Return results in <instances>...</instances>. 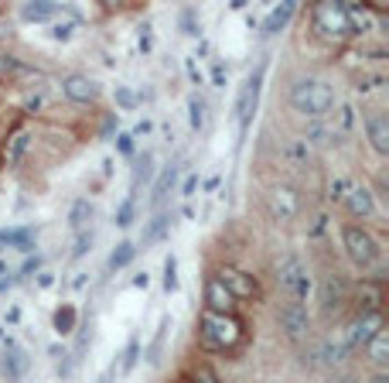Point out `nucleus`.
<instances>
[{
	"instance_id": "nucleus-1",
	"label": "nucleus",
	"mask_w": 389,
	"mask_h": 383,
	"mask_svg": "<svg viewBox=\"0 0 389 383\" xmlns=\"http://www.w3.org/2000/svg\"><path fill=\"white\" fill-rule=\"evenodd\" d=\"M243 339V325L232 315H219V311H205L198 322V342L205 349H232Z\"/></svg>"
},
{
	"instance_id": "nucleus-2",
	"label": "nucleus",
	"mask_w": 389,
	"mask_h": 383,
	"mask_svg": "<svg viewBox=\"0 0 389 383\" xmlns=\"http://www.w3.org/2000/svg\"><path fill=\"white\" fill-rule=\"evenodd\" d=\"M331 103H335V93H331L328 83H321V79H300V83H293L291 106L297 113H304L311 120H321L331 110Z\"/></svg>"
},
{
	"instance_id": "nucleus-3",
	"label": "nucleus",
	"mask_w": 389,
	"mask_h": 383,
	"mask_svg": "<svg viewBox=\"0 0 389 383\" xmlns=\"http://www.w3.org/2000/svg\"><path fill=\"white\" fill-rule=\"evenodd\" d=\"M342 240H345V253H348V260H352L359 271H373V267L379 264V247H376L373 233H366L362 226H345Z\"/></svg>"
},
{
	"instance_id": "nucleus-4",
	"label": "nucleus",
	"mask_w": 389,
	"mask_h": 383,
	"mask_svg": "<svg viewBox=\"0 0 389 383\" xmlns=\"http://www.w3.org/2000/svg\"><path fill=\"white\" fill-rule=\"evenodd\" d=\"M263 72H267V65H256V69H253V76H249V79L243 83V90H239V99H236V120H239V137H246V130H249V120H253V113H256V106H260Z\"/></svg>"
},
{
	"instance_id": "nucleus-5",
	"label": "nucleus",
	"mask_w": 389,
	"mask_h": 383,
	"mask_svg": "<svg viewBox=\"0 0 389 383\" xmlns=\"http://www.w3.org/2000/svg\"><path fill=\"white\" fill-rule=\"evenodd\" d=\"M314 24H318V31H324V34H331V38H348V34H355L345 3H321V7L314 10Z\"/></svg>"
},
{
	"instance_id": "nucleus-6",
	"label": "nucleus",
	"mask_w": 389,
	"mask_h": 383,
	"mask_svg": "<svg viewBox=\"0 0 389 383\" xmlns=\"http://www.w3.org/2000/svg\"><path fill=\"white\" fill-rule=\"evenodd\" d=\"M277 281H280V287L291 294L293 301H304V298L311 294V274H307V267H304L297 257H284V260H280Z\"/></svg>"
},
{
	"instance_id": "nucleus-7",
	"label": "nucleus",
	"mask_w": 389,
	"mask_h": 383,
	"mask_svg": "<svg viewBox=\"0 0 389 383\" xmlns=\"http://www.w3.org/2000/svg\"><path fill=\"white\" fill-rule=\"evenodd\" d=\"M376 332H383V315H379V311H359L355 322H352L342 335H345L348 349H355V346H369V339H373Z\"/></svg>"
},
{
	"instance_id": "nucleus-8",
	"label": "nucleus",
	"mask_w": 389,
	"mask_h": 383,
	"mask_svg": "<svg viewBox=\"0 0 389 383\" xmlns=\"http://www.w3.org/2000/svg\"><path fill=\"white\" fill-rule=\"evenodd\" d=\"M280 329L287 332V339H304L307 332H311V315H307V304H300V301H287L284 308H280Z\"/></svg>"
},
{
	"instance_id": "nucleus-9",
	"label": "nucleus",
	"mask_w": 389,
	"mask_h": 383,
	"mask_svg": "<svg viewBox=\"0 0 389 383\" xmlns=\"http://www.w3.org/2000/svg\"><path fill=\"white\" fill-rule=\"evenodd\" d=\"M318 298H321L324 315L342 311L345 301H348V284H345V278H342V274H328V278L321 281V287H318Z\"/></svg>"
},
{
	"instance_id": "nucleus-10",
	"label": "nucleus",
	"mask_w": 389,
	"mask_h": 383,
	"mask_svg": "<svg viewBox=\"0 0 389 383\" xmlns=\"http://www.w3.org/2000/svg\"><path fill=\"white\" fill-rule=\"evenodd\" d=\"M215 281L225 287V291H229L232 298H253V294H256V281H253L249 274L236 271V267H222Z\"/></svg>"
},
{
	"instance_id": "nucleus-11",
	"label": "nucleus",
	"mask_w": 389,
	"mask_h": 383,
	"mask_svg": "<svg viewBox=\"0 0 389 383\" xmlns=\"http://www.w3.org/2000/svg\"><path fill=\"white\" fill-rule=\"evenodd\" d=\"M62 93L69 96V99H76V103H93L99 96V83L89 79V76H69L62 83Z\"/></svg>"
},
{
	"instance_id": "nucleus-12",
	"label": "nucleus",
	"mask_w": 389,
	"mask_h": 383,
	"mask_svg": "<svg viewBox=\"0 0 389 383\" xmlns=\"http://www.w3.org/2000/svg\"><path fill=\"white\" fill-rule=\"evenodd\" d=\"M293 10H297V3H293V0H287V3H280V7H274V10L267 14V21H263L260 34H263V38H274L277 31H284V28L291 24Z\"/></svg>"
},
{
	"instance_id": "nucleus-13",
	"label": "nucleus",
	"mask_w": 389,
	"mask_h": 383,
	"mask_svg": "<svg viewBox=\"0 0 389 383\" xmlns=\"http://www.w3.org/2000/svg\"><path fill=\"white\" fill-rule=\"evenodd\" d=\"M205 304H208V311H219V315H232V304H236V298L225 291V287L219 284L215 278L205 284Z\"/></svg>"
},
{
	"instance_id": "nucleus-14",
	"label": "nucleus",
	"mask_w": 389,
	"mask_h": 383,
	"mask_svg": "<svg viewBox=\"0 0 389 383\" xmlns=\"http://www.w3.org/2000/svg\"><path fill=\"white\" fill-rule=\"evenodd\" d=\"M366 134H369V141H373V147L379 154H389V120L383 113H369L366 116Z\"/></svg>"
},
{
	"instance_id": "nucleus-15",
	"label": "nucleus",
	"mask_w": 389,
	"mask_h": 383,
	"mask_svg": "<svg viewBox=\"0 0 389 383\" xmlns=\"http://www.w3.org/2000/svg\"><path fill=\"white\" fill-rule=\"evenodd\" d=\"M342 198H345V205H348L352 216H373L376 212V198H373V192L366 189V185H352L348 195H342Z\"/></svg>"
},
{
	"instance_id": "nucleus-16",
	"label": "nucleus",
	"mask_w": 389,
	"mask_h": 383,
	"mask_svg": "<svg viewBox=\"0 0 389 383\" xmlns=\"http://www.w3.org/2000/svg\"><path fill=\"white\" fill-rule=\"evenodd\" d=\"M270 212H274V219L291 222L293 216H297V195L291 189H277L270 195Z\"/></svg>"
},
{
	"instance_id": "nucleus-17",
	"label": "nucleus",
	"mask_w": 389,
	"mask_h": 383,
	"mask_svg": "<svg viewBox=\"0 0 389 383\" xmlns=\"http://www.w3.org/2000/svg\"><path fill=\"white\" fill-rule=\"evenodd\" d=\"M34 236H38V226H24V229H0V247L27 250Z\"/></svg>"
},
{
	"instance_id": "nucleus-18",
	"label": "nucleus",
	"mask_w": 389,
	"mask_h": 383,
	"mask_svg": "<svg viewBox=\"0 0 389 383\" xmlns=\"http://www.w3.org/2000/svg\"><path fill=\"white\" fill-rule=\"evenodd\" d=\"M55 3L52 0H38V3H24L21 7V21H27V24H41V21H52L55 17Z\"/></svg>"
},
{
	"instance_id": "nucleus-19",
	"label": "nucleus",
	"mask_w": 389,
	"mask_h": 383,
	"mask_svg": "<svg viewBox=\"0 0 389 383\" xmlns=\"http://www.w3.org/2000/svg\"><path fill=\"white\" fill-rule=\"evenodd\" d=\"M348 353H352V349H348V342H345L342 332H338V335H328V339L321 342V360H324V363H342Z\"/></svg>"
},
{
	"instance_id": "nucleus-20",
	"label": "nucleus",
	"mask_w": 389,
	"mask_h": 383,
	"mask_svg": "<svg viewBox=\"0 0 389 383\" xmlns=\"http://www.w3.org/2000/svg\"><path fill=\"white\" fill-rule=\"evenodd\" d=\"M24 366H27V356H24V353L10 342V346H7V353H3V377H7V380H21Z\"/></svg>"
},
{
	"instance_id": "nucleus-21",
	"label": "nucleus",
	"mask_w": 389,
	"mask_h": 383,
	"mask_svg": "<svg viewBox=\"0 0 389 383\" xmlns=\"http://www.w3.org/2000/svg\"><path fill=\"white\" fill-rule=\"evenodd\" d=\"M178 172H181L178 165H168V168L161 172V178L154 182V192H151V202H154V205H161V202L168 198V192L175 189V182H178Z\"/></svg>"
},
{
	"instance_id": "nucleus-22",
	"label": "nucleus",
	"mask_w": 389,
	"mask_h": 383,
	"mask_svg": "<svg viewBox=\"0 0 389 383\" xmlns=\"http://www.w3.org/2000/svg\"><path fill=\"white\" fill-rule=\"evenodd\" d=\"M133 257H137V247H133L130 240H123V243H116V250L109 253V260H106V271H109V274H116V271H123V267H126Z\"/></svg>"
},
{
	"instance_id": "nucleus-23",
	"label": "nucleus",
	"mask_w": 389,
	"mask_h": 383,
	"mask_svg": "<svg viewBox=\"0 0 389 383\" xmlns=\"http://www.w3.org/2000/svg\"><path fill=\"white\" fill-rule=\"evenodd\" d=\"M369 356H373V363L376 366H386L389 363V332H376L373 339H369Z\"/></svg>"
},
{
	"instance_id": "nucleus-24",
	"label": "nucleus",
	"mask_w": 389,
	"mask_h": 383,
	"mask_svg": "<svg viewBox=\"0 0 389 383\" xmlns=\"http://www.w3.org/2000/svg\"><path fill=\"white\" fill-rule=\"evenodd\" d=\"M93 202L89 198H79L76 205H72V216H69V222H72V229H79V233H86V226H89V219H93Z\"/></svg>"
},
{
	"instance_id": "nucleus-25",
	"label": "nucleus",
	"mask_w": 389,
	"mask_h": 383,
	"mask_svg": "<svg viewBox=\"0 0 389 383\" xmlns=\"http://www.w3.org/2000/svg\"><path fill=\"white\" fill-rule=\"evenodd\" d=\"M52 325H55L58 335H72V329H76V304H62L52 315Z\"/></svg>"
},
{
	"instance_id": "nucleus-26",
	"label": "nucleus",
	"mask_w": 389,
	"mask_h": 383,
	"mask_svg": "<svg viewBox=\"0 0 389 383\" xmlns=\"http://www.w3.org/2000/svg\"><path fill=\"white\" fill-rule=\"evenodd\" d=\"M168 325H171V318H161V325H157V332H154V342H151V346H147V353H144V360H147L151 366H157V363H161V349H164Z\"/></svg>"
},
{
	"instance_id": "nucleus-27",
	"label": "nucleus",
	"mask_w": 389,
	"mask_h": 383,
	"mask_svg": "<svg viewBox=\"0 0 389 383\" xmlns=\"http://www.w3.org/2000/svg\"><path fill=\"white\" fill-rule=\"evenodd\" d=\"M168 226H171V216H168V212H161V216H154L140 243H144V247H151V243H157V240H161V236L168 233Z\"/></svg>"
},
{
	"instance_id": "nucleus-28",
	"label": "nucleus",
	"mask_w": 389,
	"mask_h": 383,
	"mask_svg": "<svg viewBox=\"0 0 389 383\" xmlns=\"http://www.w3.org/2000/svg\"><path fill=\"white\" fill-rule=\"evenodd\" d=\"M151 178H154V154L144 151L137 158V168H133V192L140 189V182H151Z\"/></svg>"
},
{
	"instance_id": "nucleus-29",
	"label": "nucleus",
	"mask_w": 389,
	"mask_h": 383,
	"mask_svg": "<svg viewBox=\"0 0 389 383\" xmlns=\"http://www.w3.org/2000/svg\"><path fill=\"white\" fill-rule=\"evenodd\" d=\"M161 284H164L168 294H171V291H178V257H175V253H168V257H164V281H161Z\"/></svg>"
},
{
	"instance_id": "nucleus-30",
	"label": "nucleus",
	"mask_w": 389,
	"mask_h": 383,
	"mask_svg": "<svg viewBox=\"0 0 389 383\" xmlns=\"http://www.w3.org/2000/svg\"><path fill=\"white\" fill-rule=\"evenodd\" d=\"M137 360H140V339L133 335V339L126 342V349H123V363H120V370H123V373H130V370L137 366Z\"/></svg>"
},
{
	"instance_id": "nucleus-31",
	"label": "nucleus",
	"mask_w": 389,
	"mask_h": 383,
	"mask_svg": "<svg viewBox=\"0 0 389 383\" xmlns=\"http://www.w3.org/2000/svg\"><path fill=\"white\" fill-rule=\"evenodd\" d=\"M188 123H192V130L205 127V103L198 96H188Z\"/></svg>"
},
{
	"instance_id": "nucleus-32",
	"label": "nucleus",
	"mask_w": 389,
	"mask_h": 383,
	"mask_svg": "<svg viewBox=\"0 0 389 383\" xmlns=\"http://www.w3.org/2000/svg\"><path fill=\"white\" fill-rule=\"evenodd\" d=\"M359 298L366 301L362 311H379V304H383V294H379V287L376 284H366L362 291H359Z\"/></svg>"
},
{
	"instance_id": "nucleus-33",
	"label": "nucleus",
	"mask_w": 389,
	"mask_h": 383,
	"mask_svg": "<svg viewBox=\"0 0 389 383\" xmlns=\"http://www.w3.org/2000/svg\"><path fill=\"white\" fill-rule=\"evenodd\" d=\"M335 137H338V130H328L321 123H314L311 134H307V141H314V144H335Z\"/></svg>"
},
{
	"instance_id": "nucleus-34",
	"label": "nucleus",
	"mask_w": 389,
	"mask_h": 383,
	"mask_svg": "<svg viewBox=\"0 0 389 383\" xmlns=\"http://www.w3.org/2000/svg\"><path fill=\"white\" fill-rule=\"evenodd\" d=\"M27 141H31L27 134H17V137H14V144H10V154H7V161H10V165H17V161H21V154L27 151Z\"/></svg>"
},
{
	"instance_id": "nucleus-35",
	"label": "nucleus",
	"mask_w": 389,
	"mask_h": 383,
	"mask_svg": "<svg viewBox=\"0 0 389 383\" xmlns=\"http://www.w3.org/2000/svg\"><path fill=\"white\" fill-rule=\"evenodd\" d=\"M130 222H133V195H130V198L116 209V226H123V229H126Z\"/></svg>"
},
{
	"instance_id": "nucleus-36",
	"label": "nucleus",
	"mask_w": 389,
	"mask_h": 383,
	"mask_svg": "<svg viewBox=\"0 0 389 383\" xmlns=\"http://www.w3.org/2000/svg\"><path fill=\"white\" fill-rule=\"evenodd\" d=\"M72 31H76V24H72V21H58V24L52 28V38H55V41H69V38H72Z\"/></svg>"
},
{
	"instance_id": "nucleus-37",
	"label": "nucleus",
	"mask_w": 389,
	"mask_h": 383,
	"mask_svg": "<svg viewBox=\"0 0 389 383\" xmlns=\"http://www.w3.org/2000/svg\"><path fill=\"white\" fill-rule=\"evenodd\" d=\"M181 24H185V34H201V24H198V14L194 10L181 14Z\"/></svg>"
},
{
	"instance_id": "nucleus-38",
	"label": "nucleus",
	"mask_w": 389,
	"mask_h": 383,
	"mask_svg": "<svg viewBox=\"0 0 389 383\" xmlns=\"http://www.w3.org/2000/svg\"><path fill=\"white\" fill-rule=\"evenodd\" d=\"M89 247H93V233H79V240H76V250H72V257H86V253H89Z\"/></svg>"
},
{
	"instance_id": "nucleus-39",
	"label": "nucleus",
	"mask_w": 389,
	"mask_h": 383,
	"mask_svg": "<svg viewBox=\"0 0 389 383\" xmlns=\"http://www.w3.org/2000/svg\"><path fill=\"white\" fill-rule=\"evenodd\" d=\"M116 103H120L123 110H133V106H137V96L130 93L126 86H116Z\"/></svg>"
},
{
	"instance_id": "nucleus-40",
	"label": "nucleus",
	"mask_w": 389,
	"mask_h": 383,
	"mask_svg": "<svg viewBox=\"0 0 389 383\" xmlns=\"http://www.w3.org/2000/svg\"><path fill=\"white\" fill-rule=\"evenodd\" d=\"M116 151L120 154H133V134H120L116 137Z\"/></svg>"
},
{
	"instance_id": "nucleus-41",
	"label": "nucleus",
	"mask_w": 389,
	"mask_h": 383,
	"mask_svg": "<svg viewBox=\"0 0 389 383\" xmlns=\"http://www.w3.org/2000/svg\"><path fill=\"white\" fill-rule=\"evenodd\" d=\"M194 383H219V377H215L208 366H198V370H194Z\"/></svg>"
},
{
	"instance_id": "nucleus-42",
	"label": "nucleus",
	"mask_w": 389,
	"mask_h": 383,
	"mask_svg": "<svg viewBox=\"0 0 389 383\" xmlns=\"http://www.w3.org/2000/svg\"><path fill=\"white\" fill-rule=\"evenodd\" d=\"M38 267H41V257H34V260H27V264L21 267V278H27V274H34Z\"/></svg>"
},
{
	"instance_id": "nucleus-43",
	"label": "nucleus",
	"mask_w": 389,
	"mask_h": 383,
	"mask_svg": "<svg viewBox=\"0 0 389 383\" xmlns=\"http://www.w3.org/2000/svg\"><path fill=\"white\" fill-rule=\"evenodd\" d=\"M52 284H55V274L41 271V274H38V287H52Z\"/></svg>"
},
{
	"instance_id": "nucleus-44",
	"label": "nucleus",
	"mask_w": 389,
	"mask_h": 383,
	"mask_svg": "<svg viewBox=\"0 0 389 383\" xmlns=\"http://www.w3.org/2000/svg\"><path fill=\"white\" fill-rule=\"evenodd\" d=\"M140 48H144V52H151V28H144V31H140Z\"/></svg>"
},
{
	"instance_id": "nucleus-45",
	"label": "nucleus",
	"mask_w": 389,
	"mask_h": 383,
	"mask_svg": "<svg viewBox=\"0 0 389 383\" xmlns=\"http://www.w3.org/2000/svg\"><path fill=\"white\" fill-rule=\"evenodd\" d=\"M212 79H215V86H225V69H222V65H215Z\"/></svg>"
},
{
	"instance_id": "nucleus-46",
	"label": "nucleus",
	"mask_w": 389,
	"mask_h": 383,
	"mask_svg": "<svg viewBox=\"0 0 389 383\" xmlns=\"http://www.w3.org/2000/svg\"><path fill=\"white\" fill-rule=\"evenodd\" d=\"M342 192H348V182H335L331 185V198H342Z\"/></svg>"
},
{
	"instance_id": "nucleus-47",
	"label": "nucleus",
	"mask_w": 389,
	"mask_h": 383,
	"mask_svg": "<svg viewBox=\"0 0 389 383\" xmlns=\"http://www.w3.org/2000/svg\"><path fill=\"white\" fill-rule=\"evenodd\" d=\"M194 189H198V178H188V182H185V189H181V195H192Z\"/></svg>"
},
{
	"instance_id": "nucleus-48",
	"label": "nucleus",
	"mask_w": 389,
	"mask_h": 383,
	"mask_svg": "<svg viewBox=\"0 0 389 383\" xmlns=\"http://www.w3.org/2000/svg\"><path fill=\"white\" fill-rule=\"evenodd\" d=\"M147 281H151L147 274H137V278H133V287H147Z\"/></svg>"
},
{
	"instance_id": "nucleus-49",
	"label": "nucleus",
	"mask_w": 389,
	"mask_h": 383,
	"mask_svg": "<svg viewBox=\"0 0 389 383\" xmlns=\"http://www.w3.org/2000/svg\"><path fill=\"white\" fill-rule=\"evenodd\" d=\"M369 383H389V377H386V373H379V377H373Z\"/></svg>"
},
{
	"instance_id": "nucleus-50",
	"label": "nucleus",
	"mask_w": 389,
	"mask_h": 383,
	"mask_svg": "<svg viewBox=\"0 0 389 383\" xmlns=\"http://www.w3.org/2000/svg\"><path fill=\"white\" fill-rule=\"evenodd\" d=\"M10 284H14V281H7V278H3V281H0V291H7Z\"/></svg>"
},
{
	"instance_id": "nucleus-51",
	"label": "nucleus",
	"mask_w": 389,
	"mask_h": 383,
	"mask_svg": "<svg viewBox=\"0 0 389 383\" xmlns=\"http://www.w3.org/2000/svg\"><path fill=\"white\" fill-rule=\"evenodd\" d=\"M3 271H7V264H3V260H0V274H3Z\"/></svg>"
},
{
	"instance_id": "nucleus-52",
	"label": "nucleus",
	"mask_w": 389,
	"mask_h": 383,
	"mask_svg": "<svg viewBox=\"0 0 389 383\" xmlns=\"http://www.w3.org/2000/svg\"><path fill=\"white\" fill-rule=\"evenodd\" d=\"M342 383H352V380H342Z\"/></svg>"
}]
</instances>
